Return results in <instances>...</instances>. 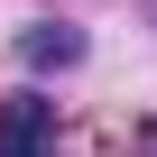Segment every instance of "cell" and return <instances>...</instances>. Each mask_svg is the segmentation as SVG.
<instances>
[{
  "label": "cell",
  "instance_id": "cell-1",
  "mask_svg": "<svg viewBox=\"0 0 157 157\" xmlns=\"http://www.w3.org/2000/svg\"><path fill=\"white\" fill-rule=\"evenodd\" d=\"M0 157H56V102H37V93L0 102Z\"/></svg>",
  "mask_w": 157,
  "mask_h": 157
},
{
  "label": "cell",
  "instance_id": "cell-2",
  "mask_svg": "<svg viewBox=\"0 0 157 157\" xmlns=\"http://www.w3.org/2000/svg\"><path fill=\"white\" fill-rule=\"evenodd\" d=\"M19 56H28V65H74V56H83V37H74V28H28Z\"/></svg>",
  "mask_w": 157,
  "mask_h": 157
}]
</instances>
